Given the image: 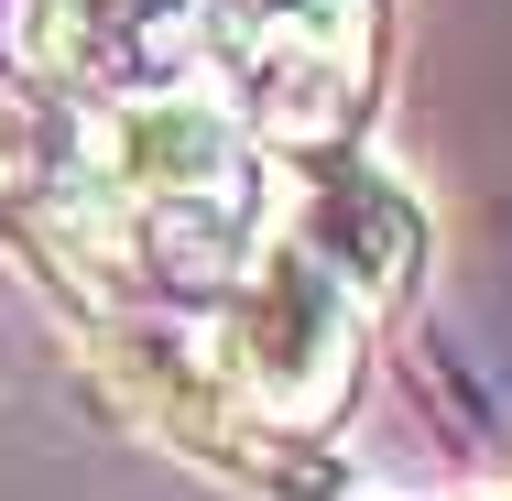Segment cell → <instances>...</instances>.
I'll list each match as a JSON object with an SVG mask.
<instances>
[{
    "label": "cell",
    "instance_id": "obj_2",
    "mask_svg": "<svg viewBox=\"0 0 512 501\" xmlns=\"http://www.w3.org/2000/svg\"><path fill=\"white\" fill-rule=\"evenodd\" d=\"M99 197L153 240H218L251 218V120L218 88H153L99 109Z\"/></svg>",
    "mask_w": 512,
    "mask_h": 501
},
{
    "label": "cell",
    "instance_id": "obj_5",
    "mask_svg": "<svg viewBox=\"0 0 512 501\" xmlns=\"http://www.w3.org/2000/svg\"><path fill=\"white\" fill-rule=\"evenodd\" d=\"M197 44V0H22V55L66 88H99L109 109L153 99V88H186Z\"/></svg>",
    "mask_w": 512,
    "mask_h": 501
},
{
    "label": "cell",
    "instance_id": "obj_3",
    "mask_svg": "<svg viewBox=\"0 0 512 501\" xmlns=\"http://www.w3.org/2000/svg\"><path fill=\"white\" fill-rule=\"evenodd\" d=\"M197 33L262 88V109L306 153L360 99V66H371V0H197Z\"/></svg>",
    "mask_w": 512,
    "mask_h": 501
},
{
    "label": "cell",
    "instance_id": "obj_1",
    "mask_svg": "<svg viewBox=\"0 0 512 501\" xmlns=\"http://www.w3.org/2000/svg\"><path fill=\"white\" fill-rule=\"evenodd\" d=\"M218 371H229L240 414H262V425H327L349 403V382H360V295L338 273H316L306 251L273 229L229 273Z\"/></svg>",
    "mask_w": 512,
    "mask_h": 501
},
{
    "label": "cell",
    "instance_id": "obj_4",
    "mask_svg": "<svg viewBox=\"0 0 512 501\" xmlns=\"http://www.w3.org/2000/svg\"><path fill=\"white\" fill-rule=\"evenodd\" d=\"M284 240L306 251L316 273H338V284L360 295V316L414 284V207H404V186L371 175V164H349V153H295Z\"/></svg>",
    "mask_w": 512,
    "mask_h": 501
}]
</instances>
